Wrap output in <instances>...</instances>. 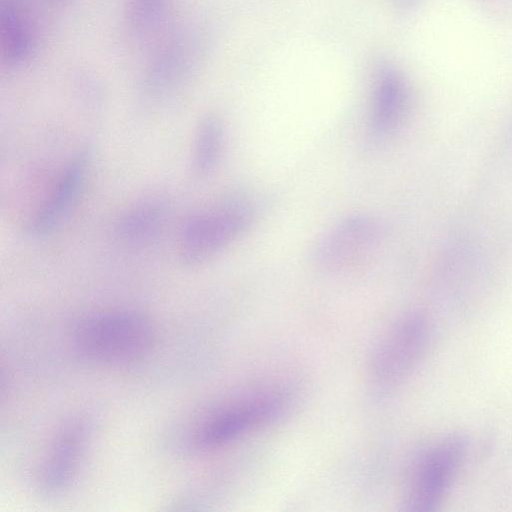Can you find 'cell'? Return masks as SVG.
I'll use <instances>...</instances> for the list:
<instances>
[{"instance_id":"cell-1","label":"cell","mask_w":512,"mask_h":512,"mask_svg":"<svg viewBox=\"0 0 512 512\" xmlns=\"http://www.w3.org/2000/svg\"><path fill=\"white\" fill-rule=\"evenodd\" d=\"M156 341L152 323L127 310L104 311L82 319L73 342L80 355L95 363L121 365L145 358Z\"/></svg>"},{"instance_id":"cell-2","label":"cell","mask_w":512,"mask_h":512,"mask_svg":"<svg viewBox=\"0 0 512 512\" xmlns=\"http://www.w3.org/2000/svg\"><path fill=\"white\" fill-rule=\"evenodd\" d=\"M252 218L250 206L235 198L220 200L193 213L180 231L181 261L194 266L209 260L241 236Z\"/></svg>"},{"instance_id":"cell-3","label":"cell","mask_w":512,"mask_h":512,"mask_svg":"<svg viewBox=\"0 0 512 512\" xmlns=\"http://www.w3.org/2000/svg\"><path fill=\"white\" fill-rule=\"evenodd\" d=\"M467 439L460 434L444 437L418 462L407 496L408 509L436 510L451 488L467 454Z\"/></svg>"},{"instance_id":"cell-4","label":"cell","mask_w":512,"mask_h":512,"mask_svg":"<svg viewBox=\"0 0 512 512\" xmlns=\"http://www.w3.org/2000/svg\"><path fill=\"white\" fill-rule=\"evenodd\" d=\"M286 398L278 393L260 394L228 404L207 416L195 429L194 444L215 449L272 421L281 414Z\"/></svg>"},{"instance_id":"cell-5","label":"cell","mask_w":512,"mask_h":512,"mask_svg":"<svg viewBox=\"0 0 512 512\" xmlns=\"http://www.w3.org/2000/svg\"><path fill=\"white\" fill-rule=\"evenodd\" d=\"M428 340L426 316L418 312L405 316L379 347L373 364L374 376L385 385L399 382L418 364Z\"/></svg>"},{"instance_id":"cell-6","label":"cell","mask_w":512,"mask_h":512,"mask_svg":"<svg viewBox=\"0 0 512 512\" xmlns=\"http://www.w3.org/2000/svg\"><path fill=\"white\" fill-rule=\"evenodd\" d=\"M89 166L86 152L74 155L60 170L46 197L37 206L26 224L31 237L52 233L68 217L83 190Z\"/></svg>"},{"instance_id":"cell-7","label":"cell","mask_w":512,"mask_h":512,"mask_svg":"<svg viewBox=\"0 0 512 512\" xmlns=\"http://www.w3.org/2000/svg\"><path fill=\"white\" fill-rule=\"evenodd\" d=\"M382 236V227L372 217L355 215L328 231L314 249V260L329 269L348 267L373 250Z\"/></svg>"},{"instance_id":"cell-8","label":"cell","mask_w":512,"mask_h":512,"mask_svg":"<svg viewBox=\"0 0 512 512\" xmlns=\"http://www.w3.org/2000/svg\"><path fill=\"white\" fill-rule=\"evenodd\" d=\"M88 440L87 425L74 419L56 434L39 472V487L48 495H55L70 487L74 481Z\"/></svg>"},{"instance_id":"cell-9","label":"cell","mask_w":512,"mask_h":512,"mask_svg":"<svg viewBox=\"0 0 512 512\" xmlns=\"http://www.w3.org/2000/svg\"><path fill=\"white\" fill-rule=\"evenodd\" d=\"M191 44L187 37L176 36L163 47L149 66L143 82V95L152 102L171 97L188 76Z\"/></svg>"},{"instance_id":"cell-10","label":"cell","mask_w":512,"mask_h":512,"mask_svg":"<svg viewBox=\"0 0 512 512\" xmlns=\"http://www.w3.org/2000/svg\"><path fill=\"white\" fill-rule=\"evenodd\" d=\"M167 214L163 198L153 196L138 200L120 215L115 226L116 236L133 246L149 243L161 232Z\"/></svg>"},{"instance_id":"cell-11","label":"cell","mask_w":512,"mask_h":512,"mask_svg":"<svg viewBox=\"0 0 512 512\" xmlns=\"http://www.w3.org/2000/svg\"><path fill=\"white\" fill-rule=\"evenodd\" d=\"M408 90L401 76L393 70L383 71L377 82L371 126L379 135L392 132L403 120L408 107Z\"/></svg>"},{"instance_id":"cell-12","label":"cell","mask_w":512,"mask_h":512,"mask_svg":"<svg viewBox=\"0 0 512 512\" xmlns=\"http://www.w3.org/2000/svg\"><path fill=\"white\" fill-rule=\"evenodd\" d=\"M1 38L9 64H22L32 55L33 35L20 0H1Z\"/></svg>"},{"instance_id":"cell-13","label":"cell","mask_w":512,"mask_h":512,"mask_svg":"<svg viewBox=\"0 0 512 512\" xmlns=\"http://www.w3.org/2000/svg\"><path fill=\"white\" fill-rule=\"evenodd\" d=\"M224 146L225 127L222 120L212 114L204 116L197 124L192 149V168L198 177H208L216 170Z\"/></svg>"},{"instance_id":"cell-14","label":"cell","mask_w":512,"mask_h":512,"mask_svg":"<svg viewBox=\"0 0 512 512\" xmlns=\"http://www.w3.org/2000/svg\"><path fill=\"white\" fill-rule=\"evenodd\" d=\"M168 0H128L127 25L136 37L146 36L163 22Z\"/></svg>"}]
</instances>
